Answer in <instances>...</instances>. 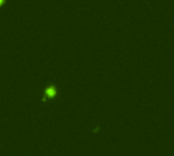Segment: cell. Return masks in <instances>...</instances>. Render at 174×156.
<instances>
[{
  "instance_id": "obj_1",
  "label": "cell",
  "mask_w": 174,
  "mask_h": 156,
  "mask_svg": "<svg viewBox=\"0 0 174 156\" xmlns=\"http://www.w3.org/2000/svg\"><path fill=\"white\" fill-rule=\"evenodd\" d=\"M47 95H48L49 97L54 96V95H55V90H54V89H52V88H49V89L47 90Z\"/></svg>"
},
{
  "instance_id": "obj_2",
  "label": "cell",
  "mask_w": 174,
  "mask_h": 156,
  "mask_svg": "<svg viewBox=\"0 0 174 156\" xmlns=\"http://www.w3.org/2000/svg\"><path fill=\"white\" fill-rule=\"evenodd\" d=\"M2 3H3V0H0V5H1Z\"/></svg>"
}]
</instances>
